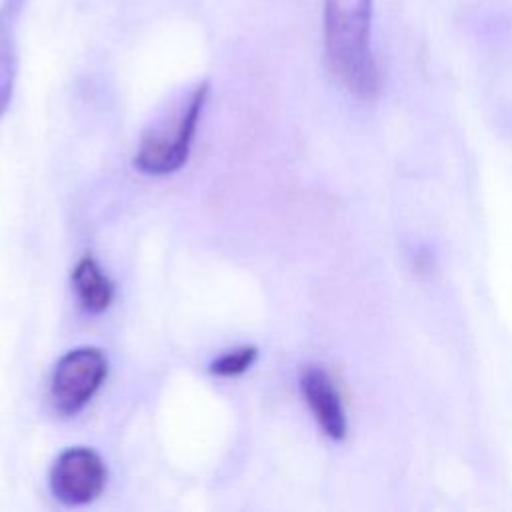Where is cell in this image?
Returning <instances> with one entry per match:
<instances>
[{
    "instance_id": "obj_1",
    "label": "cell",
    "mask_w": 512,
    "mask_h": 512,
    "mask_svg": "<svg viewBox=\"0 0 512 512\" xmlns=\"http://www.w3.org/2000/svg\"><path fill=\"white\" fill-rule=\"evenodd\" d=\"M374 0H324V54L334 78L356 98L370 100L380 70L370 46Z\"/></svg>"
},
{
    "instance_id": "obj_2",
    "label": "cell",
    "mask_w": 512,
    "mask_h": 512,
    "mask_svg": "<svg viewBox=\"0 0 512 512\" xmlns=\"http://www.w3.org/2000/svg\"><path fill=\"white\" fill-rule=\"evenodd\" d=\"M206 98L208 82L196 84L170 116H164L156 126L146 130L134 154V166L140 172L166 176L184 166Z\"/></svg>"
},
{
    "instance_id": "obj_3",
    "label": "cell",
    "mask_w": 512,
    "mask_h": 512,
    "mask_svg": "<svg viewBox=\"0 0 512 512\" xmlns=\"http://www.w3.org/2000/svg\"><path fill=\"white\" fill-rule=\"evenodd\" d=\"M108 374V360L100 348L80 346L66 352L54 368L50 394L60 414L80 412L102 386Z\"/></svg>"
},
{
    "instance_id": "obj_4",
    "label": "cell",
    "mask_w": 512,
    "mask_h": 512,
    "mask_svg": "<svg viewBox=\"0 0 512 512\" xmlns=\"http://www.w3.org/2000/svg\"><path fill=\"white\" fill-rule=\"evenodd\" d=\"M106 464L86 446L66 448L50 468V490L66 506H84L96 500L106 486Z\"/></svg>"
},
{
    "instance_id": "obj_5",
    "label": "cell",
    "mask_w": 512,
    "mask_h": 512,
    "mask_svg": "<svg viewBox=\"0 0 512 512\" xmlns=\"http://www.w3.org/2000/svg\"><path fill=\"white\" fill-rule=\"evenodd\" d=\"M300 388L324 434L332 440H342L346 436L348 422L340 392L330 374L320 366H308L300 376Z\"/></svg>"
},
{
    "instance_id": "obj_6",
    "label": "cell",
    "mask_w": 512,
    "mask_h": 512,
    "mask_svg": "<svg viewBox=\"0 0 512 512\" xmlns=\"http://www.w3.org/2000/svg\"><path fill=\"white\" fill-rule=\"evenodd\" d=\"M72 282L76 288V294L82 302V306L88 312H104L114 298V284L112 280L104 274L100 264L92 256H84L74 272H72Z\"/></svg>"
},
{
    "instance_id": "obj_7",
    "label": "cell",
    "mask_w": 512,
    "mask_h": 512,
    "mask_svg": "<svg viewBox=\"0 0 512 512\" xmlns=\"http://www.w3.org/2000/svg\"><path fill=\"white\" fill-rule=\"evenodd\" d=\"M258 358V348L240 346L224 352L210 364V372L216 376H238L244 374Z\"/></svg>"
},
{
    "instance_id": "obj_8",
    "label": "cell",
    "mask_w": 512,
    "mask_h": 512,
    "mask_svg": "<svg viewBox=\"0 0 512 512\" xmlns=\"http://www.w3.org/2000/svg\"><path fill=\"white\" fill-rule=\"evenodd\" d=\"M24 0H4L0 6V52L16 54V22Z\"/></svg>"
}]
</instances>
